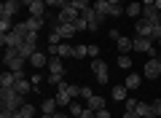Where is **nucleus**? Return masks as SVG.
Here are the masks:
<instances>
[{
	"label": "nucleus",
	"instance_id": "nucleus-1",
	"mask_svg": "<svg viewBox=\"0 0 161 118\" xmlns=\"http://www.w3.org/2000/svg\"><path fill=\"white\" fill-rule=\"evenodd\" d=\"M0 105H3V110L16 113L24 105V94H19L16 89H0Z\"/></svg>",
	"mask_w": 161,
	"mask_h": 118
},
{
	"label": "nucleus",
	"instance_id": "nucleus-2",
	"mask_svg": "<svg viewBox=\"0 0 161 118\" xmlns=\"http://www.w3.org/2000/svg\"><path fill=\"white\" fill-rule=\"evenodd\" d=\"M3 62H6V70H11V73H16V70H22L24 67V59L22 54H19L16 48H6V54H3Z\"/></svg>",
	"mask_w": 161,
	"mask_h": 118
},
{
	"label": "nucleus",
	"instance_id": "nucleus-3",
	"mask_svg": "<svg viewBox=\"0 0 161 118\" xmlns=\"http://www.w3.org/2000/svg\"><path fill=\"white\" fill-rule=\"evenodd\" d=\"M24 38H27V35H22L19 30H11V32L0 35V46H3V48H19V46L24 43Z\"/></svg>",
	"mask_w": 161,
	"mask_h": 118
},
{
	"label": "nucleus",
	"instance_id": "nucleus-4",
	"mask_svg": "<svg viewBox=\"0 0 161 118\" xmlns=\"http://www.w3.org/2000/svg\"><path fill=\"white\" fill-rule=\"evenodd\" d=\"M16 51H19V54H22L24 59H27V62H30V56H32L35 51H38V32H30L27 38H24V43L19 46Z\"/></svg>",
	"mask_w": 161,
	"mask_h": 118
},
{
	"label": "nucleus",
	"instance_id": "nucleus-5",
	"mask_svg": "<svg viewBox=\"0 0 161 118\" xmlns=\"http://www.w3.org/2000/svg\"><path fill=\"white\" fill-rule=\"evenodd\" d=\"M54 99H57L62 107H70V102L75 99V97H73V83H67V81L59 83V86H57V97H54Z\"/></svg>",
	"mask_w": 161,
	"mask_h": 118
},
{
	"label": "nucleus",
	"instance_id": "nucleus-6",
	"mask_svg": "<svg viewBox=\"0 0 161 118\" xmlns=\"http://www.w3.org/2000/svg\"><path fill=\"white\" fill-rule=\"evenodd\" d=\"M92 73H94V78H97V83H108L110 81L108 62H105V59H92Z\"/></svg>",
	"mask_w": 161,
	"mask_h": 118
},
{
	"label": "nucleus",
	"instance_id": "nucleus-7",
	"mask_svg": "<svg viewBox=\"0 0 161 118\" xmlns=\"http://www.w3.org/2000/svg\"><path fill=\"white\" fill-rule=\"evenodd\" d=\"M78 16H80V11H75L70 0H67V6H62V8H59V14H57L59 24H75V19H78Z\"/></svg>",
	"mask_w": 161,
	"mask_h": 118
},
{
	"label": "nucleus",
	"instance_id": "nucleus-8",
	"mask_svg": "<svg viewBox=\"0 0 161 118\" xmlns=\"http://www.w3.org/2000/svg\"><path fill=\"white\" fill-rule=\"evenodd\" d=\"M142 75L148 81H156V78H161V59L158 56H153V59H148L145 62V70H142Z\"/></svg>",
	"mask_w": 161,
	"mask_h": 118
},
{
	"label": "nucleus",
	"instance_id": "nucleus-9",
	"mask_svg": "<svg viewBox=\"0 0 161 118\" xmlns=\"http://www.w3.org/2000/svg\"><path fill=\"white\" fill-rule=\"evenodd\" d=\"M134 32H137L140 38H150V32H153V22H148V19L140 16L137 22H134Z\"/></svg>",
	"mask_w": 161,
	"mask_h": 118
},
{
	"label": "nucleus",
	"instance_id": "nucleus-10",
	"mask_svg": "<svg viewBox=\"0 0 161 118\" xmlns=\"http://www.w3.org/2000/svg\"><path fill=\"white\" fill-rule=\"evenodd\" d=\"M132 43H134V51H142V54H148L150 56V51H153V40L150 38H132Z\"/></svg>",
	"mask_w": 161,
	"mask_h": 118
},
{
	"label": "nucleus",
	"instance_id": "nucleus-11",
	"mask_svg": "<svg viewBox=\"0 0 161 118\" xmlns=\"http://www.w3.org/2000/svg\"><path fill=\"white\" fill-rule=\"evenodd\" d=\"M92 6H94V11H97L102 19H108L110 14H113V6H110V0H94Z\"/></svg>",
	"mask_w": 161,
	"mask_h": 118
},
{
	"label": "nucleus",
	"instance_id": "nucleus-12",
	"mask_svg": "<svg viewBox=\"0 0 161 118\" xmlns=\"http://www.w3.org/2000/svg\"><path fill=\"white\" fill-rule=\"evenodd\" d=\"M48 59H51V56H46V54H43V51H35V54L30 56V65H32L35 70H43V67H46V65H48Z\"/></svg>",
	"mask_w": 161,
	"mask_h": 118
},
{
	"label": "nucleus",
	"instance_id": "nucleus-13",
	"mask_svg": "<svg viewBox=\"0 0 161 118\" xmlns=\"http://www.w3.org/2000/svg\"><path fill=\"white\" fill-rule=\"evenodd\" d=\"M19 8H22V3H19V0H6V3L0 6V14H3V16H16Z\"/></svg>",
	"mask_w": 161,
	"mask_h": 118
},
{
	"label": "nucleus",
	"instance_id": "nucleus-14",
	"mask_svg": "<svg viewBox=\"0 0 161 118\" xmlns=\"http://www.w3.org/2000/svg\"><path fill=\"white\" fill-rule=\"evenodd\" d=\"M27 11H30V16H43V19H46V11H48V6H46V0H35V3L27 8Z\"/></svg>",
	"mask_w": 161,
	"mask_h": 118
},
{
	"label": "nucleus",
	"instance_id": "nucleus-15",
	"mask_svg": "<svg viewBox=\"0 0 161 118\" xmlns=\"http://www.w3.org/2000/svg\"><path fill=\"white\" fill-rule=\"evenodd\" d=\"M48 73H51V75H64L62 56H51V59H48Z\"/></svg>",
	"mask_w": 161,
	"mask_h": 118
},
{
	"label": "nucleus",
	"instance_id": "nucleus-16",
	"mask_svg": "<svg viewBox=\"0 0 161 118\" xmlns=\"http://www.w3.org/2000/svg\"><path fill=\"white\" fill-rule=\"evenodd\" d=\"M43 24H46L43 16H27V30H30V32H40Z\"/></svg>",
	"mask_w": 161,
	"mask_h": 118
},
{
	"label": "nucleus",
	"instance_id": "nucleus-17",
	"mask_svg": "<svg viewBox=\"0 0 161 118\" xmlns=\"http://www.w3.org/2000/svg\"><path fill=\"white\" fill-rule=\"evenodd\" d=\"M57 105H59V102L54 99V97H48V99L40 102V113H46V115H54V113H57Z\"/></svg>",
	"mask_w": 161,
	"mask_h": 118
},
{
	"label": "nucleus",
	"instance_id": "nucleus-18",
	"mask_svg": "<svg viewBox=\"0 0 161 118\" xmlns=\"http://www.w3.org/2000/svg\"><path fill=\"white\" fill-rule=\"evenodd\" d=\"M51 32H57L59 38H67V40H70L75 32H78V30H75L73 24H59V27H57V30H51Z\"/></svg>",
	"mask_w": 161,
	"mask_h": 118
},
{
	"label": "nucleus",
	"instance_id": "nucleus-19",
	"mask_svg": "<svg viewBox=\"0 0 161 118\" xmlns=\"http://www.w3.org/2000/svg\"><path fill=\"white\" fill-rule=\"evenodd\" d=\"M113 99H115V102H126V99H129V89H126L124 83L113 86Z\"/></svg>",
	"mask_w": 161,
	"mask_h": 118
},
{
	"label": "nucleus",
	"instance_id": "nucleus-20",
	"mask_svg": "<svg viewBox=\"0 0 161 118\" xmlns=\"http://www.w3.org/2000/svg\"><path fill=\"white\" fill-rule=\"evenodd\" d=\"M14 83H16V75L11 70H6V73L0 75V89H14Z\"/></svg>",
	"mask_w": 161,
	"mask_h": 118
},
{
	"label": "nucleus",
	"instance_id": "nucleus-21",
	"mask_svg": "<svg viewBox=\"0 0 161 118\" xmlns=\"http://www.w3.org/2000/svg\"><path fill=\"white\" fill-rule=\"evenodd\" d=\"M115 46H118V51H121V54H129V51L134 48V43H132V38H124V35H121V38L115 40Z\"/></svg>",
	"mask_w": 161,
	"mask_h": 118
},
{
	"label": "nucleus",
	"instance_id": "nucleus-22",
	"mask_svg": "<svg viewBox=\"0 0 161 118\" xmlns=\"http://www.w3.org/2000/svg\"><path fill=\"white\" fill-rule=\"evenodd\" d=\"M140 83H142V78H140L137 73H132V75H126V81H124V86H126L129 91H134V89H137Z\"/></svg>",
	"mask_w": 161,
	"mask_h": 118
},
{
	"label": "nucleus",
	"instance_id": "nucleus-23",
	"mask_svg": "<svg viewBox=\"0 0 161 118\" xmlns=\"http://www.w3.org/2000/svg\"><path fill=\"white\" fill-rule=\"evenodd\" d=\"M126 16L140 19V16H142V3H129V6H126Z\"/></svg>",
	"mask_w": 161,
	"mask_h": 118
},
{
	"label": "nucleus",
	"instance_id": "nucleus-24",
	"mask_svg": "<svg viewBox=\"0 0 161 118\" xmlns=\"http://www.w3.org/2000/svg\"><path fill=\"white\" fill-rule=\"evenodd\" d=\"M14 89H16L19 94H27V91H32V83H30L27 78H19L16 83H14Z\"/></svg>",
	"mask_w": 161,
	"mask_h": 118
},
{
	"label": "nucleus",
	"instance_id": "nucleus-25",
	"mask_svg": "<svg viewBox=\"0 0 161 118\" xmlns=\"http://www.w3.org/2000/svg\"><path fill=\"white\" fill-rule=\"evenodd\" d=\"M86 107H92V110H102V107H105V97H99V94H94L92 99L86 102Z\"/></svg>",
	"mask_w": 161,
	"mask_h": 118
},
{
	"label": "nucleus",
	"instance_id": "nucleus-26",
	"mask_svg": "<svg viewBox=\"0 0 161 118\" xmlns=\"http://www.w3.org/2000/svg\"><path fill=\"white\" fill-rule=\"evenodd\" d=\"M14 30V19L11 16H0V35H6Z\"/></svg>",
	"mask_w": 161,
	"mask_h": 118
},
{
	"label": "nucleus",
	"instance_id": "nucleus-27",
	"mask_svg": "<svg viewBox=\"0 0 161 118\" xmlns=\"http://www.w3.org/2000/svg\"><path fill=\"white\" fill-rule=\"evenodd\" d=\"M57 56H75V46H70V43H59V54Z\"/></svg>",
	"mask_w": 161,
	"mask_h": 118
},
{
	"label": "nucleus",
	"instance_id": "nucleus-28",
	"mask_svg": "<svg viewBox=\"0 0 161 118\" xmlns=\"http://www.w3.org/2000/svg\"><path fill=\"white\" fill-rule=\"evenodd\" d=\"M83 110H86V107L80 105V102H70V115H73V118H80Z\"/></svg>",
	"mask_w": 161,
	"mask_h": 118
},
{
	"label": "nucleus",
	"instance_id": "nucleus-29",
	"mask_svg": "<svg viewBox=\"0 0 161 118\" xmlns=\"http://www.w3.org/2000/svg\"><path fill=\"white\" fill-rule=\"evenodd\" d=\"M137 105H140V102L134 99V97H129V99L124 102V113H137Z\"/></svg>",
	"mask_w": 161,
	"mask_h": 118
},
{
	"label": "nucleus",
	"instance_id": "nucleus-30",
	"mask_svg": "<svg viewBox=\"0 0 161 118\" xmlns=\"http://www.w3.org/2000/svg\"><path fill=\"white\" fill-rule=\"evenodd\" d=\"M73 3L75 11H86V8H92V0H70Z\"/></svg>",
	"mask_w": 161,
	"mask_h": 118
},
{
	"label": "nucleus",
	"instance_id": "nucleus-31",
	"mask_svg": "<svg viewBox=\"0 0 161 118\" xmlns=\"http://www.w3.org/2000/svg\"><path fill=\"white\" fill-rule=\"evenodd\" d=\"M118 67L129 70V67H132V56H129V54H118Z\"/></svg>",
	"mask_w": 161,
	"mask_h": 118
},
{
	"label": "nucleus",
	"instance_id": "nucleus-32",
	"mask_svg": "<svg viewBox=\"0 0 161 118\" xmlns=\"http://www.w3.org/2000/svg\"><path fill=\"white\" fill-rule=\"evenodd\" d=\"M83 56H89V46H75V56L73 59H83Z\"/></svg>",
	"mask_w": 161,
	"mask_h": 118
},
{
	"label": "nucleus",
	"instance_id": "nucleus-33",
	"mask_svg": "<svg viewBox=\"0 0 161 118\" xmlns=\"http://www.w3.org/2000/svg\"><path fill=\"white\" fill-rule=\"evenodd\" d=\"M73 27H75V30L80 32V30H89V22H86L83 16H78V19H75V24H73Z\"/></svg>",
	"mask_w": 161,
	"mask_h": 118
},
{
	"label": "nucleus",
	"instance_id": "nucleus-34",
	"mask_svg": "<svg viewBox=\"0 0 161 118\" xmlns=\"http://www.w3.org/2000/svg\"><path fill=\"white\" fill-rule=\"evenodd\" d=\"M150 40H153V43H156V40H161V22H158V24H153V32H150Z\"/></svg>",
	"mask_w": 161,
	"mask_h": 118
},
{
	"label": "nucleus",
	"instance_id": "nucleus-35",
	"mask_svg": "<svg viewBox=\"0 0 161 118\" xmlns=\"http://www.w3.org/2000/svg\"><path fill=\"white\" fill-rule=\"evenodd\" d=\"M46 6L48 8H62V6H67V0H46Z\"/></svg>",
	"mask_w": 161,
	"mask_h": 118
},
{
	"label": "nucleus",
	"instance_id": "nucleus-36",
	"mask_svg": "<svg viewBox=\"0 0 161 118\" xmlns=\"http://www.w3.org/2000/svg\"><path fill=\"white\" fill-rule=\"evenodd\" d=\"M48 83H51V86H59V83H64V75H48Z\"/></svg>",
	"mask_w": 161,
	"mask_h": 118
},
{
	"label": "nucleus",
	"instance_id": "nucleus-37",
	"mask_svg": "<svg viewBox=\"0 0 161 118\" xmlns=\"http://www.w3.org/2000/svg\"><path fill=\"white\" fill-rule=\"evenodd\" d=\"M150 110H153V115L158 118V115H161V99H156V102H150Z\"/></svg>",
	"mask_w": 161,
	"mask_h": 118
},
{
	"label": "nucleus",
	"instance_id": "nucleus-38",
	"mask_svg": "<svg viewBox=\"0 0 161 118\" xmlns=\"http://www.w3.org/2000/svg\"><path fill=\"white\" fill-rule=\"evenodd\" d=\"M80 97H83V99L89 102V99H92L94 94H92V89H89V86H80Z\"/></svg>",
	"mask_w": 161,
	"mask_h": 118
},
{
	"label": "nucleus",
	"instance_id": "nucleus-39",
	"mask_svg": "<svg viewBox=\"0 0 161 118\" xmlns=\"http://www.w3.org/2000/svg\"><path fill=\"white\" fill-rule=\"evenodd\" d=\"M89 56H92V59H97V56H99V46H89Z\"/></svg>",
	"mask_w": 161,
	"mask_h": 118
},
{
	"label": "nucleus",
	"instance_id": "nucleus-40",
	"mask_svg": "<svg viewBox=\"0 0 161 118\" xmlns=\"http://www.w3.org/2000/svg\"><path fill=\"white\" fill-rule=\"evenodd\" d=\"M80 118H97V110H92V107H86V110H83V115Z\"/></svg>",
	"mask_w": 161,
	"mask_h": 118
},
{
	"label": "nucleus",
	"instance_id": "nucleus-41",
	"mask_svg": "<svg viewBox=\"0 0 161 118\" xmlns=\"http://www.w3.org/2000/svg\"><path fill=\"white\" fill-rule=\"evenodd\" d=\"M97 118H110V110H108V107H102V110H97Z\"/></svg>",
	"mask_w": 161,
	"mask_h": 118
},
{
	"label": "nucleus",
	"instance_id": "nucleus-42",
	"mask_svg": "<svg viewBox=\"0 0 161 118\" xmlns=\"http://www.w3.org/2000/svg\"><path fill=\"white\" fill-rule=\"evenodd\" d=\"M19 3H22V6H27V8H30V6H32V3H35V0H19Z\"/></svg>",
	"mask_w": 161,
	"mask_h": 118
},
{
	"label": "nucleus",
	"instance_id": "nucleus-43",
	"mask_svg": "<svg viewBox=\"0 0 161 118\" xmlns=\"http://www.w3.org/2000/svg\"><path fill=\"white\" fill-rule=\"evenodd\" d=\"M124 118H140L137 113H124Z\"/></svg>",
	"mask_w": 161,
	"mask_h": 118
},
{
	"label": "nucleus",
	"instance_id": "nucleus-44",
	"mask_svg": "<svg viewBox=\"0 0 161 118\" xmlns=\"http://www.w3.org/2000/svg\"><path fill=\"white\" fill-rule=\"evenodd\" d=\"M54 118H73V115H64V113H54Z\"/></svg>",
	"mask_w": 161,
	"mask_h": 118
},
{
	"label": "nucleus",
	"instance_id": "nucleus-45",
	"mask_svg": "<svg viewBox=\"0 0 161 118\" xmlns=\"http://www.w3.org/2000/svg\"><path fill=\"white\" fill-rule=\"evenodd\" d=\"M110 6H124V0H110Z\"/></svg>",
	"mask_w": 161,
	"mask_h": 118
},
{
	"label": "nucleus",
	"instance_id": "nucleus-46",
	"mask_svg": "<svg viewBox=\"0 0 161 118\" xmlns=\"http://www.w3.org/2000/svg\"><path fill=\"white\" fill-rule=\"evenodd\" d=\"M156 8H158V11H161V0H156Z\"/></svg>",
	"mask_w": 161,
	"mask_h": 118
},
{
	"label": "nucleus",
	"instance_id": "nucleus-47",
	"mask_svg": "<svg viewBox=\"0 0 161 118\" xmlns=\"http://www.w3.org/2000/svg\"><path fill=\"white\" fill-rule=\"evenodd\" d=\"M158 22H161V14H158Z\"/></svg>",
	"mask_w": 161,
	"mask_h": 118
},
{
	"label": "nucleus",
	"instance_id": "nucleus-48",
	"mask_svg": "<svg viewBox=\"0 0 161 118\" xmlns=\"http://www.w3.org/2000/svg\"><path fill=\"white\" fill-rule=\"evenodd\" d=\"M158 48H161V40H158Z\"/></svg>",
	"mask_w": 161,
	"mask_h": 118
},
{
	"label": "nucleus",
	"instance_id": "nucleus-49",
	"mask_svg": "<svg viewBox=\"0 0 161 118\" xmlns=\"http://www.w3.org/2000/svg\"><path fill=\"white\" fill-rule=\"evenodd\" d=\"M158 59H161V56H158Z\"/></svg>",
	"mask_w": 161,
	"mask_h": 118
},
{
	"label": "nucleus",
	"instance_id": "nucleus-50",
	"mask_svg": "<svg viewBox=\"0 0 161 118\" xmlns=\"http://www.w3.org/2000/svg\"><path fill=\"white\" fill-rule=\"evenodd\" d=\"M158 118H161V115H158Z\"/></svg>",
	"mask_w": 161,
	"mask_h": 118
}]
</instances>
